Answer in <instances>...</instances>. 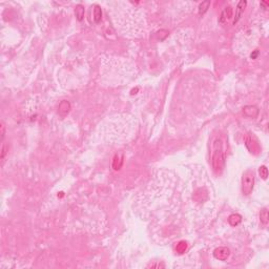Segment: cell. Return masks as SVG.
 Instances as JSON below:
<instances>
[{"mask_svg": "<svg viewBox=\"0 0 269 269\" xmlns=\"http://www.w3.org/2000/svg\"><path fill=\"white\" fill-rule=\"evenodd\" d=\"M241 221H242V217L240 216V214H231V216H229V218H228V222H229V224L231 226L239 225V224L241 223Z\"/></svg>", "mask_w": 269, "mask_h": 269, "instance_id": "cell-9", "label": "cell"}, {"mask_svg": "<svg viewBox=\"0 0 269 269\" xmlns=\"http://www.w3.org/2000/svg\"><path fill=\"white\" fill-rule=\"evenodd\" d=\"M225 163V155L223 150V143L220 138H216L211 146V165L217 174L222 171Z\"/></svg>", "mask_w": 269, "mask_h": 269, "instance_id": "cell-1", "label": "cell"}, {"mask_svg": "<svg viewBox=\"0 0 269 269\" xmlns=\"http://www.w3.org/2000/svg\"><path fill=\"white\" fill-rule=\"evenodd\" d=\"M245 145H246V147L249 149V151L253 152V154H256V151H258V149H259L258 144L255 143V141H253L250 136H247L246 138H245Z\"/></svg>", "mask_w": 269, "mask_h": 269, "instance_id": "cell-5", "label": "cell"}, {"mask_svg": "<svg viewBox=\"0 0 269 269\" xmlns=\"http://www.w3.org/2000/svg\"><path fill=\"white\" fill-rule=\"evenodd\" d=\"M244 113L250 118H255L258 115V108L256 106H246L244 108Z\"/></svg>", "mask_w": 269, "mask_h": 269, "instance_id": "cell-7", "label": "cell"}, {"mask_svg": "<svg viewBox=\"0 0 269 269\" xmlns=\"http://www.w3.org/2000/svg\"><path fill=\"white\" fill-rule=\"evenodd\" d=\"M232 17V8L231 7H226L223 10L222 14H221V17L219 19L220 23H224L225 21H227L228 19Z\"/></svg>", "mask_w": 269, "mask_h": 269, "instance_id": "cell-6", "label": "cell"}, {"mask_svg": "<svg viewBox=\"0 0 269 269\" xmlns=\"http://www.w3.org/2000/svg\"><path fill=\"white\" fill-rule=\"evenodd\" d=\"M8 145L5 144V143H3V145H2V149H1V156H0V158H1V160H3L4 159V157H5V155H7V152H8Z\"/></svg>", "mask_w": 269, "mask_h": 269, "instance_id": "cell-16", "label": "cell"}, {"mask_svg": "<svg viewBox=\"0 0 269 269\" xmlns=\"http://www.w3.org/2000/svg\"><path fill=\"white\" fill-rule=\"evenodd\" d=\"M255 185V172L251 169H248L242 177V193L244 196H249L252 193Z\"/></svg>", "mask_w": 269, "mask_h": 269, "instance_id": "cell-2", "label": "cell"}, {"mask_svg": "<svg viewBox=\"0 0 269 269\" xmlns=\"http://www.w3.org/2000/svg\"><path fill=\"white\" fill-rule=\"evenodd\" d=\"M229 255H230V251L227 247H219L214 251V258L217 260H219V261H225V260L228 259Z\"/></svg>", "mask_w": 269, "mask_h": 269, "instance_id": "cell-3", "label": "cell"}, {"mask_svg": "<svg viewBox=\"0 0 269 269\" xmlns=\"http://www.w3.org/2000/svg\"><path fill=\"white\" fill-rule=\"evenodd\" d=\"M101 18H102V10L99 5H95V8H94V20L95 22H100L101 21Z\"/></svg>", "mask_w": 269, "mask_h": 269, "instance_id": "cell-10", "label": "cell"}, {"mask_svg": "<svg viewBox=\"0 0 269 269\" xmlns=\"http://www.w3.org/2000/svg\"><path fill=\"white\" fill-rule=\"evenodd\" d=\"M186 249H187V243L184 241H181L180 243L177 245V247H176V250H177L178 253H184Z\"/></svg>", "mask_w": 269, "mask_h": 269, "instance_id": "cell-13", "label": "cell"}, {"mask_svg": "<svg viewBox=\"0 0 269 269\" xmlns=\"http://www.w3.org/2000/svg\"><path fill=\"white\" fill-rule=\"evenodd\" d=\"M246 5H247V2L244 1V0H242V1H240L238 3L237 8H235V17L234 21H232V24H235V23L240 20L242 14L244 13V10H245V8H246Z\"/></svg>", "mask_w": 269, "mask_h": 269, "instance_id": "cell-4", "label": "cell"}, {"mask_svg": "<svg viewBox=\"0 0 269 269\" xmlns=\"http://www.w3.org/2000/svg\"><path fill=\"white\" fill-rule=\"evenodd\" d=\"M258 54H259V52H258V50H256L255 53H252L251 55H250V57H251L252 59H255V58H256V56H258Z\"/></svg>", "mask_w": 269, "mask_h": 269, "instance_id": "cell-18", "label": "cell"}, {"mask_svg": "<svg viewBox=\"0 0 269 269\" xmlns=\"http://www.w3.org/2000/svg\"><path fill=\"white\" fill-rule=\"evenodd\" d=\"M259 172H260V176L262 177V179H264V180L267 179V177H268V169H267V167H266L265 165H263V166L260 167Z\"/></svg>", "mask_w": 269, "mask_h": 269, "instance_id": "cell-14", "label": "cell"}, {"mask_svg": "<svg viewBox=\"0 0 269 269\" xmlns=\"http://www.w3.org/2000/svg\"><path fill=\"white\" fill-rule=\"evenodd\" d=\"M209 5H210V1H203L202 3L199 5V15L205 14L209 8Z\"/></svg>", "mask_w": 269, "mask_h": 269, "instance_id": "cell-11", "label": "cell"}, {"mask_svg": "<svg viewBox=\"0 0 269 269\" xmlns=\"http://www.w3.org/2000/svg\"><path fill=\"white\" fill-rule=\"evenodd\" d=\"M0 128H1V138L3 139L4 134H5V125L3 122H1V126H0Z\"/></svg>", "mask_w": 269, "mask_h": 269, "instance_id": "cell-17", "label": "cell"}, {"mask_svg": "<svg viewBox=\"0 0 269 269\" xmlns=\"http://www.w3.org/2000/svg\"><path fill=\"white\" fill-rule=\"evenodd\" d=\"M59 108H60V112H61V113H67L68 109H70V103L66 102V101H63V102L60 104Z\"/></svg>", "mask_w": 269, "mask_h": 269, "instance_id": "cell-15", "label": "cell"}, {"mask_svg": "<svg viewBox=\"0 0 269 269\" xmlns=\"http://www.w3.org/2000/svg\"><path fill=\"white\" fill-rule=\"evenodd\" d=\"M261 5H263V7H265V8H267L268 3H267V2H261Z\"/></svg>", "mask_w": 269, "mask_h": 269, "instance_id": "cell-19", "label": "cell"}, {"mask_svg": "<svg viewBox=\"0 0 269 269\" xmlns=\"http://www.w3.org/2000/svg\"><path fill=\"white\" fill-rule=\"evenodd\" d=\"M268 210L266 208H264L263 210H261V213H260V219H261V222L264 224V225H267L268 223Z\"/></svg>", "mask_w": 269, "mask_h": 269, "instance_id": "cell-12", "label": "cell"}, {"mask_svg": "<svg viewBox=\"0 0 269 269\" xmlns=\"http://www.w3.org/2000/svg\"><path fill=\"white\" fill-rule=\"evenodd\" d=\"M84 13H85V10H84V7L81 4H78L75 8V15H76L77 19L79 21H82L83 18H84Z\"/></svg>", "mask_w": 269, "mask_h": 269, "instance_id": "cell-8", "label": "cell"}]
</instances>
